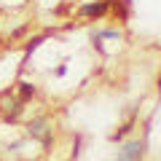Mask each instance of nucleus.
<instances>
[{"mask_svg":"<svg viewBox=\"0 0 161 161\" xmlns=\"http://www.w3.org/2000/svg\"><path fill=\"white\" fill-rule=\"evenodd\" d=\"M27 134L32 140H40L43 145H51V134H54V129H51V121L46 118V115H38V118H32L27 124Z\"/></svg>","mask_w":161,"mask_h":161,"instance_id":"nucleus-1","label":"nucleus"},{"mask_svg":"<svg viewBox=\"0 0 161 161\" xmlns=\"http://www.w3.org/2000/svg\"><path fill=\"white\" fill-rule=\"evenodd\" d=\"M145 156V140H126L118 148V161H142Z\"/></svg>","mask_w":161,"mask_h":161,"instance_id":"nucleus-2","label":"nucleus"},{"mask_svg":"<svg viewBox=\"0 0 161 161\" xmlns=\"http://www.w3.org/2000/svg\"><path fill=\"white\" fill-rule=\"evenodd\" d=\"M0 105H3V118H6L8 124H14V121L22 118V113H24V102H22L19 97H11V94H6Z\"/></svg>","mask_w":161,"mask_h":161,"instance_id":"nucleus-3","label":"nucleus"},{"mask_svg":"<svg viewBox=\"0 0 161 161\" xmlns=\"http://www.w3.org/2000/svg\"><path fill=\"white\" fill-rule=\"evenodd\" d=\"M110 6H113V0H94V3H83L78 8V14L80 16H89V19H102L110 11Z\"/></svg>","mask_w":161,"mask_h":161,"instance_id":"nucleus-4","label":"nucleus"},{"mask_svg":"<svg viewBox=\"0 0 161 161\" xmlns=\"http://www.w3.org/2000/svg\"><path fill=\"white\" fill-rule=\"evenodd\" d=\"M38 94V86H35L32 80H19V89H16V97L22 102H30V99Z\"/></svg>","mask_w":161,"mask_h":161,"instance_id":"nucleus-5","label":"nucleus"},{"mask_svg":"<svg viewBox=\"0 0 161 161\" xmlns=\"http://www.w3.org/2000/svg\"><path fill=\"white\" fill-rule=\"evenodd\" d=\"M132 126H134V121H126V124H121V126H118V132H115L110 140H113V142H121V140H124L129 132H132Z\"/></svg>","mask_w":161,"mask_h":161,"instance_id":"nucleus-6","label":"nucleus"},{"mask_svg":"<svg viewBox=\"0 0 161 161\" xmlns=\"http://www.w3.org/2000/svg\"><path fill=\"white\" fill-rule=\"evenodd\" d=\"M43 40H46V38H43V35H35V38H30V40H27V51H24V59H27V57H30V54H32V51H38V48H40V43H43Z\"/></svg>","mask_w":161,"mask_h":161,"instance_id":"nucleus-7","label":"nucleus"},{"mask_svg":"<svg viewBox=\"0 0 161 161\" xmlns=\"http://www.w3.org/2000/svg\"><path fill=\"white\" fill-rule=\"evenodd\" d=\"M80 142H83V137H75V145H73V156H80Z\"/></svg>","mask_w":161,"mask_h":161,"instance_id":"nucleus-8","label":"nucleus"},{"mask_svg":"<svg viewBox=\"0 0 161 161\" xmlns=\"http://www.w3.org/2000/svg\"><path fill=\"white\" fill-rule=\"evenodd\" d=\"M57 75H59V78H62V75H67V67H64V64H59V67H57Z\"/></svg>","mask_w":161,"mask_h":161,"instance_id":"nucleus-9","label":"nucleus"},{"mask_svg":"<svg viewBox=\"0 0 161 161\" xmlns=\"http://www.w3.org/2000/svg\"><path fill=\"white\" fill-rule=\"evenodd\" d=\"M158 94H161V75H158Z\"/></svg>","mask_w":161,"mask_h":161,"instance_id":"nucleus-10","label":"nucleus"}]
</instances>
